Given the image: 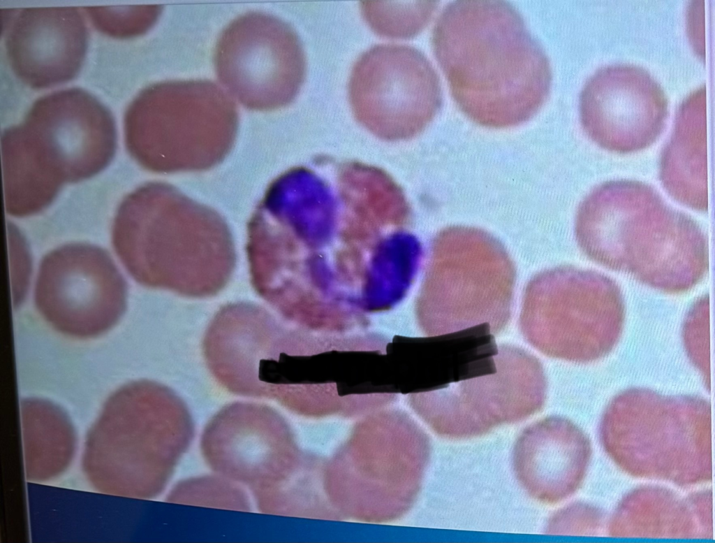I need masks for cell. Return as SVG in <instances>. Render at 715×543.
<instances>
[{
  "mask_svg": "<svg viewBox=\"0 0 715 543\" xmlns=\"http://www.w3.org/2000/svg\"><path fill=\"white\" fill-rule=\"evenodd\" d=\"M432 46L457 105L480 125L522 124L549 95L548 59L507 1L448 3L434 25Z\"/></svg>",
  "mask_w": 715,
  "mask_h": 543,
  "instance_id": "cell-1",
  "label": "cell"
},
{
  "mask_svg": "<svg viewBox=\"0 0 715 543\" xmlns=\"http://www.w3.org/2000/svg\"><path fill=\"white\" fill-rule=\"evenodd\" d=\"M214 64L220 82L251 110H271L290 103L306 73V57L295 30L265 13L233 20L216 43Z\"/></svg>",
  "mask_w": 715,
  "mask_h": 543,
  "instance_id": "cell-5",
  "label": "cell"
},
{
  "mask_svg": "<svg viewBox=\"0 0 715 543\" xmlns=\"http://www.w3.org/2000/svg\"><path fill=\"white\" fill-rule=\"evenodd\" d=\"M437 1H362V15L377 34L393 38L417 35L430 21Z\"/></svg>",
  "mask_w": 715,
  "mask_h": 543,
  "instance_id": "cell-13",
  "label": "cell"
},
{
  "mask_svg": "<svg viewBox=\"0 0 715 543\" xmlns=\"http://www.w3.org/2000/svg\"><path fill=\"white\" fill-rule=\"evenodd\" d=\"M2 164L20 182L56 196L66 182L97 174L112 159L115 120L80 88L38 98L22 121L1 137Z\"/></svg>",
  "mask_w": 715,
  "mask_h": 543,
  "instance_id": "cell-2",
  "label": "cell"
},
{
  "mask_svg": "<svg viewBox=\"0 0 715 543\" xmlns=\"http://www.w3.org/2000/svg\"><path fill=\"white\" fill-rule=\"evenodd\" d=\"M85 8L98 30L118 38H131L145 33L155 22L161 10L156 5Z\"/></svg>",
  "mask_w": 715,
  "mask_h": 543,
  "instance_id": "cell-14",
  "label": "cell"
},
{
  "mask_svg": "<svg viewBox=\"0 0 715 543\" xmlns=\"http://www.w3.org/2000/svg\"><path fill=\"white\" fill-rule=\"evenodd\" d=\"M6 52L24 85L44 89L77 75L86 55L88 31L77 7L22 8L7 27Z\"/></svg>",
  "mask_w": 715,
  "mask_h": 543,
  "instance_id": "cell-10",
  "label": "cell"
},
{
  "mask_svg": "<svg viewBox=\"0 0 715 543\" xmlns=\"http://www.w3.org/2000/svg\"><path fill=\"white\" fill-rule=\"evenodd\" d=\"M566 284L563 270L544 273L527 289L526 320H540V330L552 337L548 354L588 362L604 356L621 334L624 307L619 290L610 282L603 287Z\"/></svg>",
  "mask_w": 715,
  "mask_h": 543,
  "instance_id": "cell-7",
  "label": "cell"
},
{
  "mask_svg": "<svg viewBox=\"0 0 715 543\" xmlns=\"http://www.w3.org/2000/svg\"><path fill=\"white\" fill-rule=\"evenodd\" d=\"M127 287L110 254L88 243H70L43 259L34 299L38 310L58 331L78 338L112 328L126 306Z\"/></svg>",
  "mask_w": 715,
  "mask_h": 543,
  "instance_id": "cell-6",
  "label": "cell"
},
{
  "mask_svg": "<svg viewBox=\"0 0 715 543\" xmlns=\"http://www.w3.org/2000/svg\"><path fill=\"white\" fill-rule=\"evenodd\" d=\"M237 122L235 101L216 83L164 81L146 87L129 104L125 143L129 154L149 168L173 158L213 157L228 148Z\"/></svg>",
  "mask_w": 715,
  "mask_h": 543,
  "instance_id": "cell-3",
  "label": "cell"
},
{
  "mask_svg": "<svg viewBox=\"0 0 715 543\" xmlns=\"http://www.w3.org/2000/svg\"><path fill=\"white\" fill-rule=\"evenodd\" d=\"M579 108L582 124L595 141L609 149L631 151L649 145L661 133L668 101L646 70L616 64L601 68L587 80Z\"/></svg>",
  "mask_w": 715,
  "mask_h": 543,
  "instance_id": "cell-8",
  "label": "cell"
},
{
  "mask_svg": "<svg viewBox=\"0 0 715 543\" xmlns=\"http://www.w3.org/2000/svg\"><path fill=\"white\" fill-rule=\"evenodd\" d=\"M437 273L447 298L457 301L510 302L513 268L501 244L478 229L454 227L445 230L436 243ZM467 307V303H466Z\"/></svg>",
  "mask_w": 715,
  "mask_h": 543,
  "instance_id": "cell-11",
  "label": "cell"
},
{
  "mask_svg": "<svg viewBox=\"0 0 715 543\" xmlns=\"http://www.w3.org/2000/svg\"><path fill=\"white\" fill-rule=\"evenodd\" d=\"M495 373L437 389L427 418L439 434L469 438L523 420L541 408L545 382L540 370L513 372L496 357Z\"/></svg>",
  "mask_w": 715,
  "mask_h": 543,
  "instance_id": "cell-9",
  "label": "cell"
},
{
  "mask_svg": "<svg viewBox=\"0 0 715 543\" xmlns=\"http://www.w3.org/2000/svg\"><path fill=\"white\" fill-rule=\"evenodd\" d=\"M348 96L355 119L376 136L412 137L433 120L442 103L439 79L419 50L376 45L355 63Z\"/></svg>",
  "mask_w": 715,
  "mask_h": 543,
  "instance_id": "cell-4",
  "label": "cell"
},
{
  "mask_svg": "<svg viewBox=\"0 0 715 543\" xmlns=\"http://www.w3.org/2000/svg\"><path fill=\"white\" fill-rule=\"evenodd\" d=\"M570 430L562 420L547 418L525 428L513 453L517 480L527 493L550 503L569 490L571 470Z\"/></svg>",
  "mask_w": 715,
  "mask_h": 543,
  "instance_id": "cell-12",
  "label": "cell"
}]
</instances>
